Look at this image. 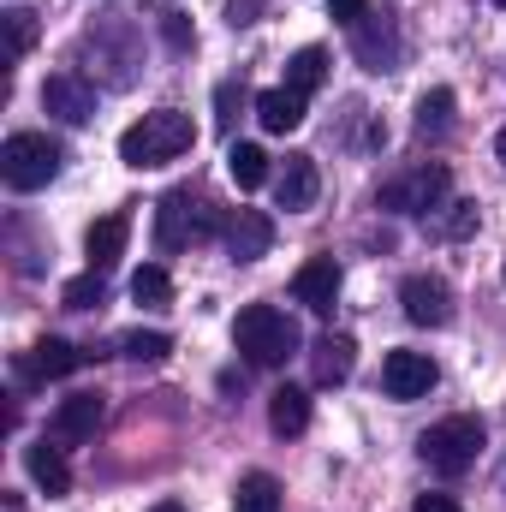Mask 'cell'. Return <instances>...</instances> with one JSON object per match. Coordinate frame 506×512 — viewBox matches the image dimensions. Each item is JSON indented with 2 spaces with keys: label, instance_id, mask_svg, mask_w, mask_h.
<instances>
[{
  "label": "cell",
  "instance_id": "1",
  "mask_svg": "<svg viewBox=\"0 0 506 512\" xmlns=\"http://www.w3.org/2000/svg\"><path fill=\"white\" fill-rule=\"evenodd\" d=\"M191 143H197L191 114L155 108V114H143L137 126H126V137H120V161H126V167H167V161H179Z\"/></svg>",
  "mask_w": 506,
  "mask_h": 512
},
{
  "label": "cell",
  "instance_id": "2",
  "mask_svg": "<svg viewBox=\"0 0 506 512\" xmlns=\"http://www.w3.org/2000/svg\"><path fill=\"white\" fill-rule=\"evenodd\" d=\"M233 340H239L245 364H256V370H280V364L298 358V346H304L298 322H292L286 310H274V304H251V310H239Z\"/></svg>",
  "mask_w": 506,
  "mask_h": 512
},
{
  "label": "cell",
  "instance_id": "3",
  "mask_svg": "<svg viewBox=\"0 0 506 512\" xmlns=\"http://www.w3.org/2000/svg\"><path fill=\"white\" fill-rule=\"evenodd\" d=\"M60 143L54 137H42V131H12L6 143H0V179L12 185V191H42L54 173H60Z\"/></svg>",
  "mask_w": 506,
  "mask_h": 512
},
{
  "label": "cell",
  "instance_id": "4",
  "mask_svg": "<svg viewBox=\"0 0 506 512\" xmlns=\"http://www.w3.org/2000/svg\"><path fill=\"white\" fill-rule=\"evenodd\" d=\"M417 453H423V465H429V471L459 477V471H471V465H477V453H483V423H477V417H441L435 429H423Z\"/></svg>",
  "mask_w": 506,
  "mask_h": 512
},
{
  "label": "cell",
  "instance_id": "5",
  "mask_svg": "<svg viewBox=\"0 0 506 512\" xmlns=\"http://www.w3.org/2000/svg\"><path fill=\"white\" fill-rule=\"evenodd\" d=\"M447 191H453V173L441 161H417V167H405V173H393L381 185V209H393V215H435L447 203Z\"/></svg>",
  "mask_w": 506,
  "mask_h": 512
},
{
  "label": "cell",
  "instance_id": "6",
  "mask_svg": "<svg viewBox=\"0 0 506 512\" xmlns=\"http://www.w3.org/2000/svg\"><path fill=\"white\" fill-rule=\"evenodd\" d=\"M215 227H221V215L203 197H191V191H167L161 209H155V245L161 251H185V245L209 239Z\"/></svg>",
  "mask_w": 506,
  "mask_h": 512
},
{
  "label": "cell",
  "instance_id": "7",
  "mask_svg": "<svg viewBox=\"0 0 506 512\" xmlns=\"http://www.w3.org/2000/svg\"><path fill=\"white\" fill-rule=\"evenodd\" d=\"M399 304H405V316H411L417 328H447V322H453V286H447L441 274H411V280L399 286Z\"/></svg>",
  "mask_w": 506,
  "mask_h": 512
},
{
  "label": "cell",
  "instance_id": "8",
  "mask_svg": "<svg viewBox=\"0 0 506 512\" xmlns=\"http://www.w3.org/2000/svg\"><path fill=\"white\" fill-rule=\"evenodd\" d=\"M352 54L364 60V72H393L399 66V24L387 12H364L352 24Z\"/></svg>",
  "mask_w": 506,
  "mask_h": 512
},
{
  "label": "cell",
  "instance_id": "9",
  "mask_svg": "<svg viewBox=\"0 0 506 512\" xmlns=\"http://www.w3.org/2000/svg\"><path fill=\"white\" fill-rule=\"evenodd\" d=\"M102 393H72V399H60L54 405V417H48V441H60V447H84L96 429H102Z\"/></svg>",
  "mask_w": 506,
  "mask_h": 512
},
{
  "label": "cell",
  "instance_id": "10",
  "mask_svg": "<svg viewBox=\"0 0 506 512\" xmlns=\"http://www.w3.org/2000/svg\"><path fill=\"white\" fill-rule=\"evenodd\" d=\"M42 108L54 120H66V126H90L96 120V84H84L78 72H54L42 84Z\"/></svg>",
  "mask_w": 506,
  "mask_h": 512
},
{
  "label": "cell",
  "instance_id": "11",
  "mask_svg": "<svg viewBox=\"0 0 506 512\" xmlns=\"http://www.w3.org/2000/svg\"><path fill=\"white\" fill-rule=\"evenodd\" d=\"M340 262L334 256H310L298 274H292V298L304 304V310H316V316H334V298H340Z\"/></svg>",
  "mask_w": 506,
  "mask_h": 512
},
{
  "label": "cell",
  "instance_id": "12",
  "mask_svg": "<svg viewBox=\"0 0 506 512\" xmlns=\"http://www.w3.org/2000/svg\"><path fill=\"white\" fill-rule=\"evenodd\" d=\"M435 382H441V370L429 352H387V364H381V387L393 399H423Z\"/></svg>",
  "mask_w": 506,
  "mask_h": 512
},
{
  "label": "cell",
  "instance_id": "13",
  "mask_svg": "<svg viewBox=\"0 0 506 512\" xmlns=\"http://www.w3.org/2000/svg\"><path fill=\"white\" fill-rule=\"evenodd\" d=\"M274 197H280V209H286V215L310 209V203L322 197V173H316V155H286V161H280V173H274Z\"/></svg>",
  "mask_w": 506,
  "mask_h": 512
},
{
  "label": "cell",
  "instance_id": "14",
  "mask_svg": "<svg viewBox=\"0 0 506 512\" xmlns=\"http://www.w3.org/2000/svg\"><path fill=\"white\" fill-rule=\"evenodd\" d=\"M84 358H90V352H78L72 340H36L30 358H18V376H24V382H60V376H72Z\"/></svg>",
  "mask_w": 506,
  "mask_h": 512
},
{
  "label": "cell",
  "instance_id": "15",
  "mask_svg": "<svg viewBox=\"0 0 506 512\" xmlns=\"http://www.w3.org/2000/svg\"><path fill=\"white\" fill-rule=\"evenodd\" d=\"M24 465H30V477H36V489H42L48 501L72 495V465H66V447H60V441H36V447H24Z\"/></svg>",
  "mask_w": 506,
  "mask_h": 512
},
{
  "label": "cell",
  "instance_id": "16",
  "mask_svg": "<svg viewBox=\"0 0 506 512\" xmlns=\"http://www.w3.org/2000/svg\"><path fill=\"white\" fill-rule=\"evenodd\" d=\"M352 370H358V346L346 334H322L310 346V376H316V387H340Z\"/></svg>",
  "mask_w": 506,
  "mask_h": 512
},
{
  "label": "cell",
  "instance_id": "17",
  "mask_svg": "<svg viewBox=\"0 0 506 512\" xmlns=\"http://www.w3.org/2000/svg\"><path fill=\"white\" fill-rule=\"evenodd\" d=\"M268 245H274V221L262 209H239L227 221V251H233V262H256V256H268Z\"/></svg>",
  "mask_w": 506,
  "mask_h": 512
},
{
  "label": "cell",
  "instance_id": "18",
  "mask_svg": "<svg viewBox=\"0 0 506 512\" xmlns=\"http://www.w3.org/2000/svg\"><path fill=\"white\" fill-rule=\"evenodd\" d=\"M126 239H131V215H126V209L102 215V221L90 227V239H84V251H90V268H96V274H108V268L126 256Z\"/></svg>",
  "mask_w": 506,
  "mask_h": 512
},
{
  "label": "cell",
  "instance_id": "19",
  "mask_svg": "<svg viewBox=\"0 0 506 512\" xmlns=\"http://www.w3.org/2000/svg\"><path fill=\"white\" fill-rule=\"evenodd\" d=\"M256 120H262V131H280V137H286V131L304 126V96L286 90V84H280V90H262V96H256Z\"/></svg>",
  "mask_w": 506,
  "mask_h": 512
},
{
  "label": "cell",
  "instance_id": "20",
  "mask_svg": "<svg viewBox=\"0 0 506 512\" xmlns=\"http://www.w3.org/2000/svg\"><path fill=\"white\" fill-rule=\"evenodd\" d=\"M268 423H274V435H304L310 429V393L304 387H274Z\"/></svg>",
  "mask_w": 506,
  "mask_h": 512
},
{
  "label": "cell",
  "instance_id": "21",
  "mask_svg": "<svg viewBox=\"0 0 506 512\" xmlns=\"http://www.w3.org/2000/svg\"><path fill=\"white\" fill-rule=\"evenodd\" d=\"M453 90H429L423 102H417V137L423 143H441V137H453Z\"/></svg>",
  "mask_w": 506,
  "mask_h": 512
},
{
  "label": "cell",
  "instance_id": "22",
  "mask_svg": "<svg viewBox=\"0 0 506 512\" xmlns=\"http://www.w3.org/2000/svg\"><path fill=\"white\" fill-rule=\"evenodd\" d=\"M322 78H328V48H298L286 60V90L310 96V90H322Z\"/></svg>",
  "mask_w": 506,
  "mask_h": 512
},
{
  "label": "cell",
  "instance_id": "23",
  "mask_svg": "<svg viewBox=\"0 0 506 512\" xmlns=\"http://www.w3.org/2000/svg\"><path fill=\"white\" fill-rule=\"evenodd\" d=\"M227 173H233L239 191H256V185H268V155L256 143H233L227 149Z\"/></svg>",
  "mask_w": 506,
  "mask_h": 512
},
{
  "label": "cell",
  "instance_id": "24",
  "mask_svg": "<svg viewBox=\"0 0 506 512\" xmlns=\"http://www.w3.org/2000/svg\"><path fill=\"white\" fill-rule=\"evenodd\" d=\"M233 512H280V483L268 471H251L233 495Z\"/></svg>",
  "mask_w": 506,
  "mask_h": 512
},
{
  "label": "cell",
  "instance_id": "25",
  "mask_svg": "<svg viewBox=\"0 0 506 512\" xmlns=\"http://www.w3.org/2000/svg\"><path fill=\"white\" fill-rule=\"evenodd\" d=\"M0 24H6V60H24L36 48V12L12 6V12H0Z\"/></svg>",
  "mask_w": 506,
  "mask_h": 512
},
{
  "label": "cell",
  "instance_id": "26",
  "mask_svg": "<svg viewBox=\"0 0 506 512\" xmlns=\"http://www.w3.org/2000/svg\"><path fill=\"white\" fill-rule=\"evenodd\" d=\"M60 298H66V310H102V304H108V274H96V268H90V274L66 280V292H60Z\"/></svg>",
  "mask_w": 506,
  "mask_h": 512
},
{
  "label": "cell",
  "instance_id": "27",
  "mask_svg": "<svg viewBox=\"0 0 506 512\" xmlns=\"http://www.w3.org/2000/svg\"><path fill=\"white\" fill-rule=\"evenodd\" d=\"M131 298H137V304H167V298H173V280H167V268L143 262V268L131 274Z\"/></svg>",
  "mask_w": 506,
  "mask_h": 512
},
{
  "label": "cell",
  "instance_id": "28",
  "mask_svg": "<svg viewBox=\"0 0 506 512\" xmlns=\"http://www.w3.org/2000/svg\"><path fill=\"white\" fill-rule=\"evenodd\" d=\"M120 352H126L131 364H161V358L173 352V340H167V334H126Z\"/></svg>",
  "mask_w": 506,
  "mask_h": 512
},
{
  "label": "cell",
  "instance_id": "29",
  "mask_svg": "<svg viewBox=\"0 0 506 512\" xmlns=\"http://www.w3.org/2000/svg\"><path fill=\"white\" fill-rule=\"evenodd\" d=\"M477 203H453V215H447V239H471L477 233Z\"/></svg>",
  "mask_w": 506,
  "mask_h": 512
},
{
  "label": "cell",
  "instance_id": "30",
  "mask_svg": "<svg viewBox=\"0 0 506 512\" xmlns=\"http://www.w3.org/2000/svg\"><path fill=\"white\" fill-rule=\"evenodd\" d=\"M328 12H334V18H340L346 30H352V24H358V18L370 12V0H328Z\"/></svg>",
  "mask_w": 506,
  "mask_h": 512
},
{
  "label": "cell",
  "instance_id": "31",
  "mask_svg": "<svg viewBox=\"0 0 506 512\" xmlns=\"http://www.w3.org/2000/svg\"><path fill=\"white\" fill-rule=\"evenodd\" d=\"M256 12H262V0H233V6H227V24L245 30V24H256Z\"/></svg>",
  "mask_w": 506,
  "mask_h": 512
},
{
  "label": "cell",
  "instance_id": "32",
  "mask_svg": "<svg viewBox=\"0 0 506 512\" xmlns=\"http://www.w3.org/2000/svg\"><path fill=\"white\" fill-rule=\"evenodd\" d=\"M215 102H221V126H233V108H239V84H221V90H215Z\"/></svg>",
  "mask_w": 506,
  "mask_h": 512
},
{
  "label": "cell",
  "instance_id": "33",
  "mask_svg": "<svg viewBox=\"0 0 506 512\" xmlns=\"http://www.w3.org/2000/svg\"><path fill=\"white\" fill-rule=\"evenodd\" d=\"M411 512H459V501H453V495H417Z\"/></svg>",
  "mask_w": 506,
  "mask_h": 512
},
{
  "label": "cell",
  "instance_id": "34",
  "mask_svg": "<svg viewBox=\"0 0 506 512\" xmlns=\"http://www.w3.org/2000/svg\"><path fill=\"white\" fill-rule=\"evenodd\" d=\"M149 512H185V507L179 501H161V507H149Z\"/></svg>",
  "mask_w": 506,
  "mask_h": 512
},
{
  "label": "cell",
  "instance_id": "35",
  "mask_svg": "<svg viewBox=\"0 0 506 512\" xmlns=\"http://www.w3.org/2000/svg\"><path fill=\"white\" fill-rule=\"evenodd\" d=\"M495 155H501V161H506V126H501V137H495Z\"/></svg>",
  "mask_w": 506,
  "mask_h": 512
},
{
  "label": "cell",
  "instance_id": "36",
  "mask_svg": "<svg viewBox=\"0 0 506 512\" xmlns=\"http://www.w3.org/2000/svg\"><path fill=\"white\" fill-rule=\"evenodd\" d=\"M495 6H506V0H495Z\"/></svg>",
  "mask_w": 506,
  "mask_h": 512
},
{
  "label": "cell",
  "instance_id": "37",
  "mask_svg": "<svg viewBox=\"0 0 506 512\" xmlns=\"http://www.w3.org/2000/svg\"><path fill=\"white\" fill-rule=\"evenodd\" d=\"M501 274H506V268H501Z\"/></svg>",
  "mask_w": 506,
  "mask_h": 512
}]
</instances>
